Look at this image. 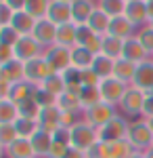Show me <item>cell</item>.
<instances>
[{"label": "cell", "instance_id": "obj_1", "mask_svg": "<svg viewBox=\"0 0 153 158\" xmlns=\"http://www.w3.org/2000/svg\"><path fill=\"white\" fill-rule=\"evenodd\" d=\"M99 141H101L99 129H94L92 124H88L86 120H82L73 129H69V143H71V148H76L80 152H88Z\"/></svg>", "mask_w": 153, "mask_h": 158}, {"label": "cell", "instance_id": "obj_2", "mask_svg": "<svg viewBox=\"0 0 153 158\" xmlns=\"http://www.w3.org/2000/svg\"><path fill=\"white\" fill-rule=\"evenodd\" d=\"M126 139L130 141V146L136 152H147L153 146V129L149 127V122L145 118L130 120V129H128V137Z\"/></svg>", "mask_w": 153, "mask_h": 158}, {"label": "cell", "instance_id": "obj_3", "mask_svg": "<svg viewBox=\"0 0 153 158\" xmlns=\"http://www.w3.org/2000/svg\"><path fill=\"white\" fill-rule=\"evenodd\" d=\"M149 93H145L141 89H136V86H128V91H126V95L122 97L120 101V114L122 116H126L128 120H136V118H141L143 114V106H145V99H147Z\"/></svg>", "mask_w": 153, "mask_h": 158}, {"label": "cell", "instance_id": "obj_4", "mask_svg": "<svg viewBox=\"0 0 153 158\" xmlns=\"http://www.w3.org/2000/svg\"><path fill=\"white\" fill-rule=\"evenodd\" d=\"M118 110H120L118 106H111L107 101H101V103L92 106L90 110H84V120L88 122V124H92L94 129H103L107 122H111L120 114Z\"/></svg>", "mask_w": 153, "mask_h": 158}, {"label": "cell", "instance_id": "obj_5", "mask_svg": "<svg viewBox=\"0 0 153 158\" xmlns=\"http://www.w3.org/2000/svg\"><path fill=\"white\" fill-rule=\"evenodd\" d=\"M13 51H15V59L17 61L27 63V61H32V59L42 57L46 49H44L34 36H19V40H17V44L13 47Z\"/></svg>", "mask_w": 153, "mask_h": 158}, {"label": "cell", "instance_id": "obj_6", "mask_svg": "<svg viewBox=\"0 0 153 158\" xmlns=\"http://www.w3.org/2000/svg\"><path fill=\"white\" fill-rule=\"evenodd\" d=\"M44 59L48 61L50 70L55 74H63L65 70L71 68V49L59 47V44H53L44 51Z\"/></svg>", "mask_w": 153, "mask_h": 158}, {"label": "cell", "instance_id": "obj_7", "mask_svg": "<svg viewBox=\"0 0 153 158\" xmlns=\"http://www.w3.org/2000/svg\"><path fill=\"white\" fill-rule=\"evenodd\" d=\"M23 74H25L27 82H32L34 86H40V85H44V80L53 74V70H50L48 61L44 59V55H42L38 59H32L27 63H23Z\"/></svg>", "mask_w": 153, "mask_h": 158}, {"label": "cell", "instance_id": "obj_8", "mask_svg": "<svg viewBox=\"0 0 153 158\" xmlns=\"http://www.w3.org/2000/svg\"><path fill=\"white\" fill-rule=\"evenodd\" d=\"M128 129H130V120L126 116L118 114L103 129H99V135H101V141H120V139L128 137Z\"/></svg>", "mask_w": 153, "mask_h": 158}, {"label": "cell", "instance_id": "obj_9", "mask_svg": "<svg viewBox=\"0 0 153 158\" xmlns=\"http://www.w3.org/2000/svg\"><path fill=\"white\" fill-rule=\"evenodd\" d=\"M99 91H101V97H103V101H107V103L118 106V108H120V101H122V97L126 95L128 85H124L122 80H118V78H113V76H111V78L101 80Z\"/></svg>", "mask_w": 153, "mask_h": 158}, {"label": "cell", "instance_id": "obj_10", "mask_svg": "<svg viewBox=\"0 0 153 158\" xmlns=\"http://www.w3.org/2000/svg\"><path fill=\"white\" fill-rule=\"evenodd\" d=\"M57 30H59V25H55L48 17H44V19H38L32 36H34L44 49H48V47H53V44L57 42Z\"/></svg>", "mask_w": 153, "mask_h": 158}, {"label": "cell", "instance_id": "obj_11", "mask_svg": "<svg viewBox=\"0 0 153 158\" xmlns=\"http://www.w3.org/2000/svg\"><path fill=\"white\" fill-rule=\"evenodd\" d=\"M124 15L134 23L136 30H141L149 23V11H147V0H130L126 2V11Z\"/></svg>", "mask_w": 153, "mask_h": 158}, {"label": "cell", "instance_id": "obj_12", "mask_svg": "<svg viewBox=\"0 0 153 158\" xmlns=\"http://www.w3.org/2000/svg\"><path fill=\"white\" fill-rule=\"evenodd\" d=\"M48 19L55 25H65V23H73V13H71V4L69 2H61V0H53L48 6Z\"/></svg>", "mask_w": 153, "mask_h": 158}, {"label": "cell", "instance_id": "obj_13", "mask_svg": "<svg viewBox=\"0 0 153 158\" xmlns=\"http://www.w3.org/2000/svg\"><path fill=\"white\" fill-rule=\"evenodd\" d=\"M136 27L134 23L130 21L126 15H120V17H113L111 19V25H109V34L107 36H113V38H120V40H128V38L136 36Z\"/></svg>", "mask_w": 153, "mask_h": 158}, {"label": "cell", "instance_id": "obj_14", "mask_svg": "<svg viewBox=\"0 0 153 158\" xmlns=\"http://www.w3.org/2000/svg\"><path fill=\"white\" fill-rule=\"evenodd\" d=\"M78 44L84 47V49H88L90 53L94 55H99L101 51H103V36H99V34H94L92 30L86 25H78Z\"/></svg>", "mask_w": 153, "mask_h": 158}, {"label": "cell", "instance_id": "obj_15", "mask_svg": "<svg viewBox=\"0 0 153 158\" xmlns=\"http://www.w3.org/2000/svg\"><path fill=\"white\" fill-rule=\"evenodd\" d=\"M132 86L141 89V91H145V93H151L153 91V57L147 59V61H143V63H139Z\"/></svg>", "mask_w": 153, "mask_h": 158}, {"label": "cell", "instance_id": "obj_16", "mask_svg": "<svg viewBox=\"0 0 153 158\" xmlns=\"http://www.w3.org/2000/svg\"><path fill=\"white\" fill-rule=\"evenodd\" d=\"M36 23H38V19H34L27 11H15V15H13L9 25H11L19 36H32Z\"/></svg>", "mask_w": 153, "mask_h": 158}, {"label": "cell", "instance_id": "obj_17", "mask_svg": "<svg viewBox=\"0 0 153 158\" xmlns=\"http://www.w3.org/2000/svg\"><path fill=\"white\" fill-rule=\"evenodd\" d=\"M94 11H96V0H73L71 2V13H73L76 25H86Z\"/></svg>", "mask_w": 153, "mask_h": 158}, {"label": "cell", "instance_id": "obj_18", "mask_svg": "<svg viewBox=\"0 0 153 158\" xmlns=\"http://www.w3.org/2000/svg\"><path fill=\"white\" fill-rule=\"evenodd\" d=\"M124 59L134 61V63H143V61L151 59V55L147 53V49L141 44V40L136 36L124 40Z\"/></svg>", "mask_w": 153, "mask_h": 158}, {"label": "cell", "instance_id": "obj_19", "mask_svg": "<svg viewBox=\"0 0 153 158\" xmlns=\"http://www.w3.org/2000/svg\"><path fill=\"white\" fill-rule=\"evenodd\" d=\"M38 122H40V129H42V131H48V133H55L57 129H61V110H59V106L42 108Z\"/></svg>", "mask_w": 153, "mask_h": 158}, {"label": "cell", "instance_id": "obj_20", "mask_svg": "<svg viewBox=\"0 0 153 158\" xmlns=\"http://www.w3.org/2000/svg\"><path fill=\"white\" fill-rule=\"evenodd\" d=\"M0 80L4 82H11V85H17L25 80V74H23V63L17 59L9 61V63H2L0 65Z\"/></svg>", "mask_w": 153, "mask_h": 158}, {"label": "cell", "instance_id": "obj_21", "mask_svg": "<svg viewBox=\"0 0 153 158\" xmlns=\"http://www.w3.org/2000/svg\"><path fill=\"white\" fill-rule=\"evenodd\" d=\"M4 156H6V158H36L32 139H23V137H19L17 141H13L11 146L4 150Z\"/></svg>", "mask_w": 153, "mask_h": 158}, {"label": "cell", "instance_id": "obj_22", "mask_svg": "<svg viewBox=\"0 0 153 158\" xmlns=\"http://www.w3.org/2000/svg\"><path fill=\"white\" fill-rule=\"evenodd\" d=\"M136 68H139V63H134V61H128V59H118L116 61V70H113V78H118L122 80L124 85H132L134 82V76H136Z\"/></svg>", "mask_w": 153, "mask_h": 158}, {"label": "cell", "instance_id": "obj_23", "mask_svg": "<svg viewBox=\"0 0 153 158\" xmlns=\"http://www.w3.org/2000/svg\"><path fill=\"white\" fill-rule=\"evenodd\" d=\"M55 44L65 47V49H73L78 44V25L76 23L59 25V30H57V42Z\"/></svg>", "mask_w": 153, "mask_h": 158}, {"label": "cell", "instance_id": "obj_24", "mask_svg": "<svg viewBox=\"0 0 153 158\" xmlns=\"http://www.w3.org/2000/svg\"><path fill=\"white\" fill-rule=\"evenodd\" d=\"M32 146H34L36 158H48V152H50V146H53V133L40 129L32 137Z\"/></svg>", "mask_w": 153, "mask_h": 158}, {"label": "cell", "instance_id": "obj_25", "mask_svg": "<svg viewBox=\"0 0 153 158\" xmlns=\"http://www.w3.org/2000/svg\"><path fill=\"white\" fill-rule=\"evenodd\" d=\"M109 25H111V17L96 6V11L92 13V17L88 19V27L92 30L94 34H99V36L105 38L107 34H109Z\"/></svg>", "mask_w": 153, "mask_h": 158}, {"label": "cell", "instance_id": "obj_26", "mask_svg": "<svg viewBox=\"0 0 153 158\" xmlns=\"http://www.w3.org/2000/svg\"><path fill=\"white\" fill-rule=\"evenodd\" d=\"M94 63V53H90L88 49H84L80 44H76L71 49V65L78 70H88Z\"/></svg>", "mask_w": 153, "mask_h": 158}, {"label": "cell", "instance_id": "obj_27", "mask_svg": "<svg viewBox=\"0 0 153 158\" xmlns=\"http://www.w3.org/2000/svg\"><path fill=\"white\" fill-rule=\"evenodd\" d=\"M92 70L96 72V76H99L101 80L111 78V76H113V70H116V59H111V57H107L103 53H99V55H94Z\"/></svg>", "mask_w": 153, "mask_h": 158}, {"label": "cell", "instance_id": "obj_28", "mask_svg": "<svg viewBox=\"0 0 153 158\" xmlns=\"http://www.w3.org/2000/svg\"><path fill=\"white\" fill-rule=\"evenodd\" d=\"M36 89H38V86H34L32 82H27V80H21V82L13 85V89H11V97H9V99H13V101L19 106V103H23V101H27V99L34 97Z\"/></svg>", "mask_w": 153, "mask_h": 158}, {"label": "cell", "instance_id": "obj_29", "mask_svg": "<svg viewBox=\"0 0 153 158\" xmlns=\"http://www.w3.org/2000/svg\"><path fill=\"white\" fill-rule=\"evenodd\" d=\"M107 154L109 158H130L136 150L130 146L128 139H120V141H105Z\"/></svg>", "mask_w": 153, "mask_h": 158}, {"label": "cell", "instance_id": "obj_30", "mask_svg": "<svg viewBox=\"0 0 153 158\" xmlns=\"http://www.w3.org/2000/svg\"><path fill=\"white\" fill-rule=\"evenodd\" d=\"M19 120V106L13 99H0V124H15Z\"/></svg>", "mask_w": 153, "mask_h": 158}, {"label": "cell", "instance_id": "obj_31", "mask_svg": "<svg viewBox=\"0 0 153 158\" xmlns=\"http://www.w3.org/2000/svg\"><path fill=\"white\" fill-rule=\"evenodd\" d=\"M42 89H46L50 95H55V97L59 99L65 91H67V82H65V78H63V74H50L46 80H44V85H40Z\"/></svg>", "mask_w": 153, "mask_h": 158}, {"label": "cell", "instance_id": "obj_32", "mask_svg": "<svg viewBox=\"0 0 153 158\" xmlns=\"http://www.w3.org/2000/svg\"><path fill=\"white\" fill-rule=\"evenodd\" d=\"M103 55L111 57V59H122L124 57V40L120 38H113V36H105L103 38Z\"/></svg>", "mask_w": 153, "mask_h": 158}, {"label": "cell", "instance_id": "obj_33", "mask_svg": "<svg viewBox=\"0 0 153 158\" xmlns=\"http://www.w3.org/2000/svg\"><path fill=\"white\" fill-rule=\"evenodd\" d=\"M15 127H17L19 137H23V139H32V137L40 131V122L34 120V118H21V116H19V120L15 122Z\"/></svg>", "mask_w": 153, "mask_h": 158}, {"label": "cell", "instance_id": "obj_34", "mask_svg": "<svg viewBox=\"0 0 153 158\" xmlns=\"http://www.w3.org/2000/svg\"><path fill=\"white\" fill-rule=\"evenodd\" d=\"M103 97H101V91L99 86H82V93H80V103H82V110H90L92 106L101 103Z\"/></svg>", "mask_w": 153, "mask_h": 158}, {"label": "cell", "instance_id": "obj_35", "mask_svg": "<svg viewBox=\"0 0 153 158\" xmlns=\"http://www.w3.org/2000/svg\"><path fill=\"white\" fill-rule=\"evenodd\" d=\"M96 6L113 19V17L124 15V11H126V0H99Z\"/></svg>", "mask_w": 153, "mask_h": 158}, {"label": "cell", "instance_id": "obj_36", "mask_svg": "<svg viewBox=\"0 0 153 158\" xmlns=\"http://www.w3.org/2000/svg\"><path fill=\"white\" fill-rule=\"evenodd\" d=\"M57 106H59V110H63V112H78V110H82L80 95H76V93H71V91H65V93L57 99Z\"/></svg>", "mask_w": 153, "mask_h": 158}, {"label": "cell", "instance_id": "obj_37", "mask_svg": "<svg viewBox=\"0 0 153 158\" xmlns=\"http://www.w3.org/2000/svg\"><path fill=\"white\" fill-rule=\"evenodd\" d=\"M53 0H27L25 4V11L29 13L34 19H44L48 15V6H50Z\"/></svg>", "mask_w": 153, "mask_h": 158}, {"label": "cell", "instance_id": "obj_38", "mask_svg": "<svg viewBox=\"0 0 153 158\" xmlns=\"http://www.w3.org/2000/svg\"><path fill=\"white\" fill-rule=\"evenodd\" d=\"M17 139H19V133H17L15 124H0V148H2V152Z\"/></svg>", "mask_w": 153, "mask_h": 158}, {"label": "cell", "instance_id": "obj_39", "mask_svg": "<svg viewBox=\"0 0 153 158\" xmlns=\"http://www.w3.org/2000/svg\"><path fill=\"white\" fill-rule=\"evenodd\" d=\"M40 112H42V108L38 106V101L34 97L23 101V103H19V116L21 118H34V120H38L40 118Z\"/></svg>", "mask_w": 153, "mask_h": 158}, {"label": "cell", "instance_id": "obj_40", "mask_svg": "<svg viewBox=\"0 0 153 158\" xmlns=\"http://www.w3.org/2000/svg\"><path fill=\"white\" fill-rule=\"evenodd\" d=\"M19 40V34L11 25H0V47H15Z\"/></svg>", "mask_w": 153, "mask_h": 158}, {"label": "cell", "instance_id": "obj_41", "mask_svg": "<svg viewBox=\"0 0 153 158\" xmlns=\"http://www.w3.org/2000/svg\"><path fill=\"white\" fill-rule=\"evenodd\" d=\"M136 38L141 40V44L147 49V53L153 57V27L149 23L145 25V27H141L139 32H136Z\"/></svg>", "mask_w": 153, "mask_h": 158}, {"label": "cell", "instance_id": "obj_42", "mask_svg": "<svg viewBox=\"0 0 153 158\" xmlns=\"http://www.w3.org/2000/svg\"><path fill=\"white\" fill-rule=\"evenodd\" d=\"M34 99L38 101V106H40V108H53V106H57V97H55V95H50L46 89H42V86H38V89H36Z\"/></svg>", "mask_w": 153, "mask_h": 158}, {"label": "cell", "instance_id": "obj_43", "mask_svg": "<svg viewBox=\"0 0 153 158\" xmlns=\"http://www.w3.org/2000/svg\"><path fill=\"white\" fill-rule=\"evenodd\" d=\"M63 78H65L67 86H82V70H78L73 65L63 72Z\"/></svg>", "mask_w": 153, "mask_h": 158}, {"label": "cell", "instance_id": "obj_44", "mask_svg": "<svg viewBox=\"0 0 153 158\" xmlns=\"http://www.w3.org/2000/svg\"><path fill=\"white\" fill-rule=\"evenodd\" d=\"M99 85H101V78L96 76L92 68L82 70V86H99Z\"/></svg>", "mask_w": 153, "mask_h": 158}, {"label": "cell", "instance_id": "obj_45", "mask_svg": "<svg viewBox=\"0 0 153 158\" xmlns=\"http://www.w3.org/2000/svg\"><path fill=\"white\" fill-rule=\"evenodd\" d=\"M86 158H109L105 141H99V143H94V146L90 148L88 152H86Z\"/></svg>", "mask_w": 153, "mask_h": 158}, {"label": "cell", "instance_id": "obj_46", "mask_svg": "<svg viewBox=\"0 0 153 158\" xmlns=\"http://www.w3.org/2000/svg\"><path fill=\"white\" fill-rule=\"evenodd\" d=\"M13 15H15L13 9H9L6 4H0V25H9L11 19H13Z\"/></svg>", "mask_w": 153, "mask_h": 158}, {"label": "cell", "instance_id": "obj_47", "mask_svg": "<svg viewBox=\"0 0 153 158\" xmlns=\"http://www.w3.org/2000/svg\"><path fill=\"white\" fill-rule=\"evenodd\" d=\"M53 139L55 141H59V143H65V146H71L69 143V129H57L55 133H53Z\"/></svg>", "mask_w": 153, "mask_h": 158}, {"label": "cell", "instance_id": "obj_48", "mask_svg": "<svg viewBox=\"0 0 153 158\" xmlns=\"http://www.w3.org/2000/svg\"><path fill=\"white\" fill-rule=\"evenodd\" d=\"M141 118H145V120L153 118V95H147V99H145V106H143Z\"/></svg>", "mask_w": 153, "mask_h": 158}, {"label": "cell", "instance_id": "obj_49", "mask_svg": "<svg viewBox=\"0 0 153 158\" xmlns=\"http://www.w3.org/2000/svg\"><path fill=\"white\" fill-rule=\"evenodd\" d=\"M15 59V51L13 47H0V65L2 63H9V61Z\"/></svg>", "mask_w": 153, "mask_h": 158}, {"label": "cell", "instance_id": "obj_50", "mask_svg": "<svg viewBox=\"0 0 153 158\" xmlns=\"http://www.w3.org/2000/svg\"><path fill=\"white\" fill-rule=\"evenodd\" d=\"M0 4H6V6L13 9V11H25L27 0H4V2H0Z\"/></svg>", "mask_w": 153, "mask_h": 158}, {"label": "cell", "instance_id": "obj_51", "mask_svg": "<svg viewBox=\"0 0 153 158\" xmlns=\"http://www.w3.org/2000/svg\"><path fill=\"white\" fill-rule=\"evenodd\" d=\"M63 158H86V152H80V150H76V148H69L67 154Z\"/></svg>", "mask_w": 153, "mask_h": 158}, {"label": "cell", "instance_id": "obj_52", "mask_svg": "<svg viewBox=\"0 0 153 158\" xmlns=\"http://www.w3.org/2000/svg\"><path fill=\"white\" fill-rule=\"evenodd\" d=\"M147 11H149V21H153V0L147 2Z\"/></svg>", "mask_w": 153, "mask_h": 158}, {"label": "cell", "instance_id": "obj_53", "mask_svg": "<svg viewBox=\"0 0 153 158\" xmlns=\"http://www.w3.org/2000/svg\"><path fill=\"white\" fill-rule=\"evenodd\" d=\"M130 158H145V152H134Z\"/></svg>", "mask_w": 153, "mask_h": 158}, {"label": "cell", "instance_id": "obj_54", "mask_svg": "<svg viewBox=\"0 0 153 158\" xmlns=\"http://www.w3.org/2000/svg\"><path fill=\"white\" fill-rule=\"evenodd\" d=\"M145 158H153V148H151V150H147V152H145Z\"/></svg>", "mask_w": 153, "mask_h": 158}, {"label": "cell", "instance_id": "obj_55", "mask_svg": "<svg viewBox=\"0 0 153 158\" xmlns=\"http://www.w3.org/2000/svg\"><path fill=\"white\" fill-rule=\"evenodd\" d=\"M61 2H69V4H71V2H73V0H61Z\"/></svg>", "mask_w": 153, "mask_h": 158}, {"label": "cell", "instance_id": "obj_56", "mask_svg": "<svg viewBox=\"0 0 153 158\" xmlns=\"http://www.w3.org/2000/svg\"><path fill=\"white\" fill-rule=\"evenodd\" d=\"M149 25H151V27H153V21H149Z\"/></svg>", "mask_w": 153, "mask_h": 158}, {"label": "cell", "instance_id": "obj_57", "mask_svg": "<svg viewBox=\"0 0 153 158\" xmlns=\"http://www.w3.org/2000/svg\"><path fill=\"white\" fill-rule=\"evenodd\" d=\"M149 95H153V91H151V93H149Z\"/></svg>", "mask_w": 153, "mask_h": 158}, {"label": "cell", "instance_id": "obj_58", "mask_svg": "<svg viewBox=\"0 0 153 158\" xmlns=\"http://www.w3.org/2000/svg\"><path fill=\"white\" fill-rule=\"evenodd\" d=\"M0 2H4V0H0Z\"/></svg>", "mask_w": 153, "mask_h": 158}, {"label": "cell", "instance_id": "obj_59", "mask_svg": "<svg viewBox=\"0 0 153 158\" xmlns=\"http://www.w3.org/2000/svg\"><path fill=\"white\" fill-rule=\"evenodd\" d=\"M126 2H130V0H126Z\"/></svg>", "mask_w": 153, "mask_h": 158}, {"label": "cell", "instance_id": "obj_60", "mask_svg": "<svg viewBox=\"0 0 153 158\" xmlns=\"http://www.w3.org/2000/svg\"><path fill=\"white\" fill-rule=\"evenodd\" d=\"M96 2H99V0H96Z\"/></svg>", "mask_w": 153, "mask_h": 158}, {"label": "cell", "instance_id": "obj_61", "mask_svg": "<svg viewBox=\"0 0 153 158\" xmlns=\"http://www.w3.org/2000/svg\"><path fill=\"white\" fill-rule=\"evenodd\" d=\"M147 2H149V0H147Z\"/></svg>", "mask_w": 153, "mask_h": 158}, {"label": "cell", "instance_id": "obj_62", "mask_svg": "<svg viewBox=\"0 0 153 158\" xmlns=\"http://www.w3.org/2000/svg\"><path fill=\"white\" fill-rule=\"evenodd\" d=\"M151 148H153V146H151Z\"/></svg>", "mask_w": 153, "mask_h": 158}]
</instances>
